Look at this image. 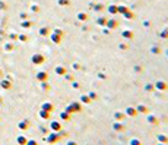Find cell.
I'll list each match as a JSON object with an SVG mask.
<instances>
[{
	"instance_id": "d6986e66",
	"label": "cell",
	"mask_w": 168,
	"mask_h": 145,
	"mask_svg": "<svg viewBox=\"0 0 168 145\" xmlns=\"http://www.w3.org/2000/svg\"><path fill=\"white\" fill-rule=\"evenodd\" d=\"M89 97H91V100H92V99H95V97H97V94H95V93H91V94H89Z\"/></svg>"
},
{
	"instance_id": "4fadbf2b",
	"label": "cell",
	"mask_w": 168,
	"mask_h": 145,
	"mask_svg": "<svg viewBox=\"0 0 168 145\" xmlns=\"http://www.w3.org/2000/svg\"><path fill=\"white\" fill-rule=\"evenodd\" d=\"M156 89L158 90H167V84L162 83V81H158V83H156Z\"/></svg>"
},
{
	"instance_id": "52a82bcc",
	"label": "cell",
	"mask_w": 168,
	"mask_h": 145,
	"mask_svg": "<svg viewBox=\"0 0 168 145\" xmlns=\"http://www.w3.org/2000/svg\"><path fill=\"white\" fill-rule=\"evenodd\" d=\"M70 106H72V109H73V112H75V113H79L81 110H82V105H81V102H73Z\"/></svg>"
},
{
	"instance_id": "3957f363",
	"label": "cell",
	"mask_w": 168,
	"mask_h": 145,
	"mask_svg": "<svg viewBox=\"0 0 168 145\" xmlns=\"http://www.w3.org/2000/svg\"><path fill=\"white\" fill-rule=\"evenodd\" d=\"M60 139H61V137H60V134H59V132H53L50 137L47 138L48 144H56V142H59Z\"/></svg>"
},
{
	"instance_id": "2e32d148",
	"label": "cell",
	"mask_w": 168,
	"mask_h": 145,
	"mask_svg": "<svg viewBox=\"0 0 168 145\" xmlns=\"http://www.w3.org/2000/svg\"><path fill=\"white\" fill-rule=\"evenodd\" d=\"M64 112H67L69 115H73V113H75V112H73V109H72V106H70V105H69V106L66 107V110H64Z\"/></svg>"
},
{
	"instance_id": "ffe728a7",
	"label": "cell",
	"mask_w": 168,
	"mask_h": 145,
	"mask_svg": "<svg viewBox=\"0 0 168 145\" xmlns=\"http://www.w3.org/2000/svg\"><path fill=\"white\" fill-rule=\"evenodd\" d=\"M29 145H37V142H35V141H31V142H29Z\"/></svg>"
},
{
	"instance_id": "ac0fdd59",
	"label": "cell",
	"mask_w": 168,
	"mask_h": 145,
	"mask_svg": "<svg viewBox=\"0 0 168 145\" xmlns=\"http://www.w3.org/2000/svg\"><path fill=\"white\" fill-rule=\"evenodd\" d=\"M66 145H77V142H76V141H69Z\"/></svg>"
},
{
	"instance_id": "5bb4252c",
	"label": "cell",
	"mask_w": 168,
	"mask_h": 145,
	"mask_svg": "<svg viewBox=\"0 0 168 145\" xmlns=\"http://www.w3.org/2000/svg\"><path fill=\"white\" fill-rule=\"evenodd\" d=\"M54 107H53V105H50V103H45L44 105V110H47V112H51Z\"/></svg>"
},
{
	"instance_id": "277c9868",
	"label": "cell",
	"mask_w": 168,
	"mask_h": 145,
	"mask_svg": "<svg viewBox=\"0 0 168 145\" xmlns=\"http://www.w3.org/2000/svg\"><path fill=\"white\" fill-rule=\"evenodd\" d=\"M124 115L129 116V118H134V116H136V115H139V113H137V110H136V107L129 106V107H126V110H124Z\"/></svg>"
},
{
	"instance_id": "7a4b0ae2",
	"label": "cell",
	"mask_w": 168,
	"mask_h": 145,
	"mask_svg": "<svg viewBox=\"0 0 168 145\" xmlns=\"http://www.w3.org/2000/svg\"><path fill=\"white\" fill-rule=\"evenodd\" d=\"M146 121H148V123L149 125H152V126H156V125H160V119L153 115V113H148L146 115Z\"/></svg>"
},
{
	"instance_id": "6da1fadb",
	"label": "cell",
	"mask_w": 168,
	"mask_h": 145,
	"mask_svg": "<svg viewBox=\"0 0 168 145\" xmlns=\"http://www.w3.org/2000/svg\"><path fill=\"white\" fill-rule=\"evenodd\" d=\"M113 131H114V132H118V134H120V132H124V131H126V125L121 121H114L113 122Z\"/></svg>"
},
{
	"instance_id": "9c48e42d",
	"label": "cell",
	"mask_w": 168,
	"mask_h": 145,
	"mask_svg": "<svg viewBox=\"0 0 168 145\" xmlns=\"http://www.w3.org/2000/svg\"><path fill=\"white\" fill-rule=\"evenodd\" d=\"M156 139H158V142L168 144V137L165 135V134H158V135H156Z\"/></svg>"
},
{
	"instance_id": "8fae6325",
	"label": "cell",
	"mask_w": 168,
	"mask_h": 145,
	"mask_svg": "<svg viewBox=\"0 0 168 145\" xmlns=\"http://www.w3.org/2000/svg\"><path fill=\"white\" fill-rule=\"evenodd\" d=\"M60 118H61L63 121L69 122V121H70V118H72V115H69L67 112H61V113H60Z\"/></svg>"
},
{
	"instance_id": "ba28073f",
	"label": "cell",
	"mask_w": 168,
	"mask_h": 145,
	"mask_svg": "<svg viewBox=\"0 0 168 145\" xmlns=\"http://www.w3.org/2000/svg\"><path fill=\"white\" fill-rule=\"evenodd\" d=\"M50 128L54 131V132H59V131H61V125H60V122H51L50 123Z\"/></svg>"
},
{
	"instance_id": "7c38bea8",
	"label": "cell",
	"mask_w": 168,
	"mask_h": 145,
	"mask_svg": "<svg viewBox=\"0 0 168 145\" xmlns=\"http://www.w3.org/2000/svg\"><path fill=\"white\" fill-rule=\"evenodd\" d=\"M129 144H130V145H142V141H140L139 138H132Z\"/></svg>"
},
{
	"instance_id": "e0dca14e",
	"label": "cell",
	"mask_w": 168,
	"mask_h": 145,
	"mask_svg": "<svg viewBox=\"0 0 168 145\" xmlns=\"http://www.w3.org/2000/svg\"><path fill=\"white\" fill-rule=\"evenodd\" d=\"M145 90H146V91H152V90H153V87H152L151 84H148V86H145Z\"/></svg>"
},
{
	"instance_id": "9a60e30c",
	"label": "cell",
	"mask_w": 168,
	"mask_h": 145,
	"mask_svg": "<svg viewBox=\"0 0 168 145\" xmlns=\"http://www.w3.org/2000/svg\"><path fill=\"white\" fill-rule=\"evenodd\" d=\"M41 118H44V119H48V118H50V112H47V110L41 112Z\"/></svg>"
},
{
	"instance_id": "30bf717a",
	"label": "cell",
	"mask_w": 168,
	"mask_h": 145,
	"mask_svg": "<svg viewBox=\"0 0 168 145\" xmlns=\"http://www.w3.org/2000/svg\"><path fill=\"white\" fill-rule=\"evenodd\" d=\"M79 102L81 103H85V105H88V103H91L92 100H91V97L86 96V94H84V96H81V99H79Z\"/></svg>"
},
{
	"instance_id": "44dd1931",
	"label": "cell",
	"mask_w": 168,
	"mask_h": 145,
	"mask_svg": "<svg viewBox=\"0 0 168 145\" xmlns=\"http://www.w3.org/2000/svg\"><path fill=\"white\" fill-rule=\"evenodd\" d=\"M156 145H168V144H162V142H158Z\"/></svg>"
},
{
	"instance_id": "8992f818",
	"label": "cell",
	"mask_w": 168,
	"mask_h": 145,
	"mask_svg": "<svg viewBox=\"0 0 168 145\" xmlns=\"http://www.w3.org/2000/svg\"><path fill=\"white\" fill-rule=\"evenodd\" d=\"M113 118H114V121H124L126 115H124V112H116L113 113Z\"/></svg>"
},
{
	"instance_id": "5b68a950",
	"label": "cell",
	"mask_w": 168,
	"mask_h": 145,
	"mask_svg": "<svg viewBox=\"0 0 168 145\" xmlns=\"http://www.w3.org/2000/svg\"><path fill=\"white\" fill-rule=\"evenodd\" d=\"M136 110H137V113H142V115H148L149 113V109L145 105H137L136 106Z\"/></svg>"
}]
</instances>
